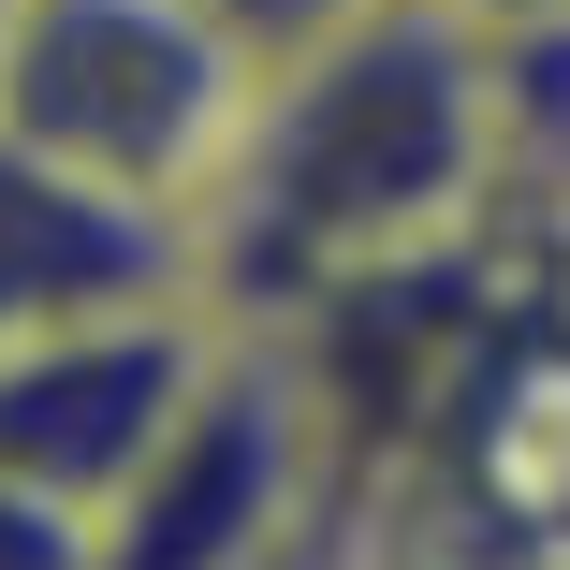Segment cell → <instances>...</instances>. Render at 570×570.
I'll return each instance as SVG.
<instances>
[{"instance_id":"cell-6","label":"cell","mask_w":570,"mask_h":570,"mask_svg":"<svg viewBox=\"0 0 570 570\" xmlns=\"http://www.w3.org/2000/svg\"><path fill=\"white\" fill-rule=\"evenodd\" d=\"M0 570H102V512H73V498L0 469Z\"/></svg>"},{"instance_id":"cell-5","label":"cell","mask_w":570,"mask_h":570,"mask_svg":"<svg viewBox=\"0 0 570 570\" xmlns=\"http://www.w3.org/2000/svg\"><path fill=\"white\" fill-rule=\"evenodd\" d=\"M190 278H205L190 219L118 205V190H88L0 132V352L73 322V307H132V293H190Z\"/></svg>"},{"instance_id":"cell-9","label":"cell","mask_w":570,"mask_h":570,"mask_svg":"<svg viewBox=\"0 0 570 570\" xmlns=\"http://www.w3.org/2000/svg\"><path fill=\"white\" fill-rule=\"evenodd\" d=\"M0 16H16V0H0Z\"/></svg>"},{"instance_id":"cell-10","label":"cell","mask_w":570,"mask_h":570,"mask_svg":"<svg viewBox=\"0 0 570 570\" xmlns=\"http://www.w3.org/2000/svg\"><path fill=\"white\" fill-rule=\"evenodd\" d=\"M293 570H307V556H293Z\"/></svg>"},{"instance_id":"cell-7","label":"cell","mask_w":570,"mask_h":570,"mask_svg":"<svg viewBox=\"0 0 570 570\" xmlns=\"http://www.w3.org/2000/svg\"><path fill=\"white\" fill-rule=\"evenodd\" d=\"M424 16L483 30V45H556V30H570V0H424Z\"/></svg>"},{"instance_id":"cell-3","label":"cell","mask_w":570,"mask_h":570,"mask_svg":"<svg viewBox=\"0 0 570 570\" xmlns=\"http://www.w3.org/2000/svg\"><path fill=\"white\" fill-rule=\"evenodd\" d=\"M307 483H322V381L293 366L278 322L235 307V336L161 424V453L102 498V570H293Z\"/></svg>"},{"instance_id":"cell-2","label":"cell","mask_w":570,"mask_h":570,"mask_svg":"<svg viewBox=\"0 0 570 570\" xmlns=\"http://www.w3.org/2000/svg\"><path fill=\"white\" fill-rule=\"evenodd\" d=\"M264 45L219 0H16L0 16V132L30 161L205 219L264 118Z\"/></svg>"},{"instance_id":"cell-4","label":"cell","mask_w":570,"mask_h":570,"mask_svg":"<svg viewBox=\"0 0 570 570\" xmlns=\"http://www.w3.org/2000/svg\"><path fill=\"white\" fill-rule=\"evenodd\" d=\"M219 336H235V307H219L205 278L190 293H132V307H73L45 336H16L0 352V469L102 512L147 453L161 424L190 410V381L219 366Z\"/></svg>"},{"instance_id":"cell-8","label":"cell","mask_w":570,"mask_h":570,"mask_svg":"<svg viewBox=\"0 0 570 570\" xmlns=\"http://www.w3.org/2000/svg\"><path fill=\"white\" fill-rule=\"evenodd\" d=\"M219 16H235V30H249L264 59H293L307 30H336V16H352V0H219Z\"/></svg>"},{"instance_id":"cell-1","label":"cell","mask_w":570,"mask_h":570,"mask_svg":"<svg viewBox=\"0 0 570 570\" xmlns=\"http://www.w3.org/2000/svg\"><path fill=\"white\" fill-rule=\"evenodd\" d=\"M512 88H527L512 45L424 16V0H352L264 73L235 176L190 219L205 293L278 322V307H352L395 264L453 249L512 161Z\"/></svg>"}]
</instances>
